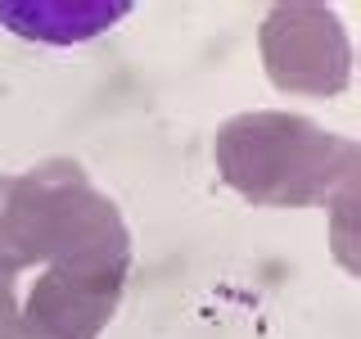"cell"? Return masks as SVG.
Here are the masks:
<instances>
[{
    "label": "cell",
    "mask_w": 361,
    "mask_h": 339,
    "mask_svg": "<svg viewBox=\"0 0 361 339\" xmlns=\"http://www.w3.org/2000/svg\"><path fill=\"white\" fill-rule=\"evenodd\" d=\"M122 290L127 280L45 267V276L27 294V308L18 312L14 339H99L118 312Z\"/></svg>",
    "instance_id": "4"
},
{
    "label": "cell",
    "mask_w": 361,
    "mask_h": 339,
    "mask_svg": "<svg viewBox=\"0 0 361 339\" xmlns=\"http://www.w3.org/2000/svg\"><path fill=\"white\" fill-rule=\"evenodd\" d=\"M257 41L267 77L289 95H338L353 77L348 32L325 5H271Z\"/></svg>",
    "instance_id": "3"
},
{
    "label": "cell",
    "mask_w": 361,
    "mask_h": 339,
    "mask_svg": "<svg viewBox=\"0 0 361 339\" xmlns=\"http://www.w3.org/2000/svg\"><path fill=\"white\" fill-rule=\"evenodd\" d=\"M37 263L113 280L131 271V235L118 203L68 158L0 177V271L14 276Z\"/></svg>",
    "instance_id": "1"
},
{
    "label": "cell",
    "mask_w": 361,
    "mask_h": 339,
    "mask_svg": "<svg viewBox=\"0 0 361 339\" xmlns=\"http://www.w3.org/2000/svg\"><path fill=\"white\" fill-rule=\"evenodd\" d=\"M18 326V299H14V276L0 271V339H14Z\"/></svg>",
    "instance_id": "5"
},
{
    "label": "cell",
    "mask_w": 361,
    "mask_h": 339,
    "mask_svg": "<svg viewBox=\"0 0 361 339\" xmlns=\"http://www.w3.org/2000/svg\"><path fill=\"white\" fill-rule=\"evenodd\" d=\"M217 172L231 190L262 208H312L330 203L343 186L357 181L361 150L348 136L316 127L302 113H240L221 122Z\"/></svg>",
    "instance_id": "2"
}]
</instances>
